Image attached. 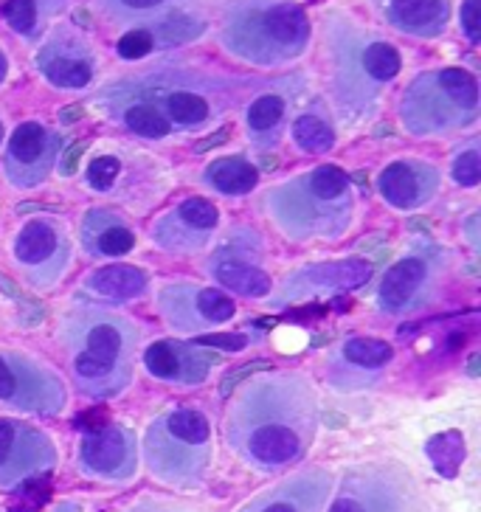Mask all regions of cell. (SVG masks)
Masks as SVG:
<instances>
[{
  "instance_id": "6da1fadb",
  "label": "cell",
  "mask_w": 481,
  "mask_h": 512,
  "mask_svg": "<svg viewBox=\"0 0 481 512\" xmlns=\"http://www.w3.org/2000/svg\"><path fill=\"white\" fill-rule=\"evenodd\" d=\"M321 425L316 386L299 372H256L231 400L226 445L256 473H282L313 448Z\"/></svg>"
},
{
  "instance_id": "7a4b0ae2",
  "label": "cell",
  "mask_w": 481,
  "mask_h": 512,
  "mask_svg": "<svg viewBox=\"0 0 481 512\" xmlns=\"http://www.w3.org/2000/svg\"><path fill=\"white\" fill-rule=\"evenodd\" d=\"M60 341L76 392L91 400L119 397L133 386L141 330L133 318L99 304H74L60 324Z\"/></svg>"
},
{
  "instance_id": "3957f363",
  "label": "cell",
  "mask_w": 481,
  "mask_h": 512,
  "mask_svg": "<svg viewBox=\"0 0 481 512\" xmlns=\"http://www.w3.org/2000/svg\"><path fill=\"white\" fill-rule=\"evenodd\" d=\"M273 226L296 242L338 240L355 220V189L341 166H313L265 192Z\"/></svg>"
},
{
  "instance_id": "277c9868",
  "label": "cell",
  "mask_w": 481,
  "mask_h": 512,
  "mask_svg": "<svg viewBox=\"0 0 481 512\" xmlns=\"http://www.w3.org/2000/svg\"><path fill=\"white\" fill-rule=\"evenodd\" d=\"M220 37L234 57L271 68L304 54L310 20L293 0H234L223 15Z\"/></svg>"
},
{
  "instance_id": "5b68a950",
  "label": "cell",
  "mask_w": 481,
  "mask_h": 512,
  "mask_svg": "<svg viewBox=\"0 0 481 512\" xmlns=\"http://www.w3.org/2000/svg\"><path fill=\"white\" fill-rule=\"evenodd\" d=\"M138 453L155 482L175 490H197L214 459L211 422L197 408H169L147 425Z\"/></svg>"
},
{
  "instance_id": "8992f818",
  "label": "cell",
  "mask_w": 481,
  "mask_h": 512,
  "mask_svg": "<svg viewBox=\"0 0 481 512\" xmlns=\"http://www.w3.org/2000/svg\"><path fill=\"white\" fill-rule=\"evenodd\" d=\"M400 119L411 136H448L479 119V82L465 68L420 74L403 93Z\"/></svg>"
},
{
  "instance_id": "52a82bcc",
  "label": "cell",
  "mask_w": 481,
  "mask_h": 512,
  "mask_svg": "<svg viewBox=\"0 0 481 512\" xmlns=\"http://www.w3.org/2000/svg\"><path fill=\"white\" fill-rule=\"evenodd\" d=\"M453 271V254L434 240H414L391 262L375 287V307L383 316H414L442 296Z\"/></svg>"
},
{
  "instance_id": "ba28073f",
  "label": "cell",
  "mask_w": 481,
  "mask_h": 512,
  "mask_svg": "<svg viewBox=\"0 0 481 512\" xmlns=\"http://www.w3.org/2000/svg\"><path fill=\"white\" fill-rule=\"evenodd\" d=\"M327 512H431V504L400 462H363L335 479Z\"/></svg>"
},
{
  "instance_id": "9c48e42d",
  "label": "cell",
  "mask_w": 481,
  "mask_h": 512,
  "mask_svg": "<svg viewBox=\"0 0 481 512\" xmlns=\"http://www.w3.org/2000/svg\"><path fill=\"white\" fill-rule=\"evenodd\" d=\"M0 403L20 414L57 417L68 403V386L40 358L6 349L0 352Z\"/></svg>"
},
{
  "instance_id": "30bf717a",
  "label": "cell",
  "mask_w": 481,
  "mask_h": 512,
  "mask_svg": "<svg viewBox=\"0 0 481 512\" xmlns=\"http://www.w3.org/2000/svg\"><path fill=\"white\" fill-rule=\"evenodd\" d=\"M119 88L155 107L172 130H203L223 107L220 96L197 91L183 74H150L136 82H119Z\"/></svg>"
},
{
  "instance_id": "8fae6325",
  "label": "cell",
  "mask_w": 481,
  "mask_h": 512,
  "mask_svg": "<svg viewBox=\"0 0 481 512\" xmlns=\"http://www.w3.org/2000/svg\"><path fill=\"white\" fill-rule=\"evenodd\" d=\"M12 259L23 282L37 290H48L60 282L74 259V240L57 220L37 217L20 228L12 245Z\"/></svg>"
},
{
  "instance_id": "7c38bea8",
  "label": "cell",
  "mask_w": 481,
  "mask_h": 512,
  "mask_svg": "<svg viewBox=\"0 0 481 512\" xmlns=\"http://www.w3.org/2000/svg\"><path fill=\"white\" fill-rule=\"evenodd\" d=\"M265 256L262 237L254 228H231L228 237L206 259V273L220 287H226L237 296L265 299L273 290L271 276L259 265Z\"/></svg>"
},
{
  "instance_id": "4fadbf2b",
  "label": "cell",
  "mask_w": 481,
  "mask_h": 512,
  "mask_svg": "<svg viewBox=\"0 0 481 512\" xmlns=\"http://www.w3.org/2000/svg\"><path fill=\"white\" fill-rule=\"evenodd\" d=\"M79 473L91 482L130 484L138 476L141 453L138 434L121 422H107L85 431L76 453Z\"/></svg>"
},
{
  "instance_id": "5bb4252c",
  "label": "cell",
  "mask_w": 481,
  "mask_h": 512,
  "mask_svg": "<svg viewBox=\"0 0 481 512\" xmlns=\"http://www.w3.org/2000/svg\"><path fill=\"white\" fill-rule=\"evenodd\" d=\"M60 462L54 439L31 422L0 417V487L15 490L37 476H46Z\"/></svg>"
},
{
  "instance_id": "9a60e30c",
  "label": "cell",
  "mask_w": 481,
  "mask_h": 512,
  "mask_svg": "<svg viewBox=\"0 0 481 512\" xmlns=\"http://www.w3.org/2000/svg\"><path fill=\"white\" fill-rule=\"evenodd\" d=\"M158 310L169 330H175L178 335H203L231 321L237 313V304L217 287L175 282L158 290Z\"/></svg>"
},
{
  "instance_id": "2e32d148",
  "label": "cell",
  "mask_w": 481,
  "mask_h": 512,
  "mask_svg": "<svg viewBox=\"0 0 481 512\" xmlns=\"http://www.w3.org/2000/svg\"><path fill=\"white\" fill-rule=\"evenodd\" d=\"M62 136L40 121H23L3 152V175L15 189H37L60 164Z\"/></svg>"
},
{
  "instance_id": "e0dca14e",
  "label": "cell",
  "mask_w": 481,
  "mask_h": 512,
  "mask_svg": "<svg viewBox=\"0 0 481 512\" xmlns=\"http://www.w3.org/2000/svg\"><path fill=\"white\" fill-rule=\"evenodd\" d=\"M217 226H220L217 206L206 197H189L155 220L152 242L166 254H200L211 245Z\"/></svg>"
},
{
  "instance_id": "ac0fdd59",
  "label": "cell",
  "mask_w": 481,
  "mask_h": 512,
  "mask_svg": "<svg viewBox=\"0 0 481 512\" xmlns=\"http://www.w3.org/2000/svg\"><path fill=\"white\" fill-rule=\"evenodd\" d=\"M335 473L330 467H301L285 479H279L237 512H327Z\"/></svg>"
},
{
  "instance_id": "d6986e66",
  "label": "cell",
  "mask_w": 481,
  "mask_h": 512,
  "mask_svg": "<svg viewBox=\"0 0 481 512\" xmlns=\"http://www.w3.org/2000/svg\"><path fill=\"white\" fill-rule=\"evenodd\" d=\"M372 279V262L366 259H335V262H313L301 265L293 273H287L285 282L279 285L282 304L310 302L332 293H349L358 290Z\"/></svg>"
},
{
  "instance_id": "ffe728a7",
  "label": "cell",
  "mask_w": 481,
  "mask_h": 512,
  "mask_svg": "<svg viewBox=\"0 0 481 512\" xmlns=\"http://www.w3.org/2000/svg\"><path fill=\"white\" fill-rule=\"evenodd\" d=\"M442 186V175L434 164L406 158V161H391L377 175V192L397 211H417L428 206Z\"/></svg>"
},
{
  "instance_id": "44dd1931",
  "label": "cell",
  "mask_w": 481,
  "mask_h": 512,
  "mask_svg": "<svg viewBox=\"0 0 481 512\" xmlns=\"http://www.w3.org/2000/svg\"><path fill=\"white\" fill-rule=\"evenodd\" d=\"M214 366V355L200 344L189 341H155L144 349V369L155 380L175 383V386H200Z\"/></svg>"
},
{
  "instance_id": "7402d4cb",
  "label": "cell",
  "mask_w": 481,
  "mask_h": 512,
  "mask_svg": "<svg viewBox=\"0 0 481 512\" xmlns=\"http://www.w3.org/2000/svg\"><path fill=\"white\" fill-rule=\"evenodd\" d=\"M37 68L43 71L48 82L62 91H79L88 88L93 79V54L76 37H54L37 54Z\"/></svg>"
},
{
  "instance_id": "603a6c76",
  "label": "cell",
  "mask_w": 481,
  "mask_h": 512,
  "mask_svg": "<svg viewBox=\"0 0 481 512\" xmlns=\"http://www.w3.org/2000/svg\"><path fill=\"white\" fill-rule=\"evenodd\" d=\"M79 245L93 259H119L136 245L133 228L110 209H88L79 223Z\"/></svg>"
},
{
  "instance_id": "cb8c5ba5",
  "label": "cell",
  "mask_w": 481,
  "mask_h": 512,
  "mask_svg": "<svg viewBox=\"0 0 481 512\" xmlns=\"http://www.w3.org/2000/svg\"><path fill=\"white\" fill-rule=\"evenodd\" d=\"M391 358H394V347L389 341L369 338V335H352L332 352L327 369H330V377L341 375V372L349 369V377H344L341 389L352 392V389H358L355 386V372H363V377L369 380V375L383 372V366H389Z\"/></svg>"
},
{
  "instance_id": "d4e9b609",
  "label": "cell",
  "mask_w": 481,
  "mask_h": 512,
  "mask_svg": "<svg viewBox=\"0 0 481 512\" xmlns=\"http://www.w3.org/2000/svg\"><path fill=\"white\" fill-rule=\"evenodd\" d=\"M383 12L394 29L414 37H436L448 26V0H383Z\"/></svg>"
},
{
  "instance_id": "484cf974",
  "label": "cell",
  "mask_w": 481,
  "mask_h": 512,
  "mask_svg": "<svg viewBox=\"0 0 481 512\" xmlns=\"http://www.w3.org/2000/svg\"><path fill=\"white\" fill-rule=\"evenodd\" d=\"M150 285L147 271H141L136 265H124V262H113V265H102L85 276V293H91L93 299H107V302H133L138 299Z\"/></svg>"
},
{
  "instance_id": "4316f807",
  "label": "cell",
  "mask_w": 481,
  "mask_h": 512,
  "mask_svg": "<svg viewBox=\"0 0 481 512\" xmlns=\"http://www.w3.org/2000/svg\"><path fill=\"white\" fill-rule=\"evenodd\" d=\"M287 116V99L279 93H265L256 96L248 107V136L254 141V150L268 152L279 144L282 138V124Z\"/></svg>"
},
{
  "instance_id": "83f0119b",
  "label": "cell",
  "mask_w": 481,
  "mask_h": 512,
  "mask_svg": "<svg viewBox=\"0 0 481 512\" xmlns=\"http://www.w3.org/2000/svg\"><path fill=\"white\" fill-rule=\"evenodd\" d=\"M203 183L211 192L226 197H242L254 192L259 183V169H256L248 158L242 155H228V158H217L203 169Z\"/></svg>"
},
{
  "instance_id": "f1b7e54d",
  "label": "cell",
  "mask_w": 481,
  "mask_h": 512,
  "mask_svg": "<svg viewBox=\"0 0 481 512\" xmlns=\"http://www.w3.org/2000/svg\"><path fill=\"white\" fill-rule=\"evenodd\" d=\"M361 60L363 68H366V74H369V79L375 82L377 88L394 82L397 74H400V68H403L400 51L391 46V43H386V40H377V37L363 40Z\"/></svg>"
},
{
  "instance_id": "f546056e",
  "label": "cell",
  "mask_w": 481,
  "mask_h": 512,
  "mask_svg": "<svg viewBox=\"0 0 481 512\" xmlns=\"http://www.w3.org/2000/svg\"><path fill=\"white\" fill-rule=\"evenodd\" d=\"M293 141L307 155H324L335 147V130L330 121L316 113H301L299 119L293 121Z\"/></svg>"
},
{
  "instance_id": "4dcf8cb0",
  "label": "cell",
  "mask_w": 481,
  "mask_h": 512,
  "mask_svg": "<svg viewBox=\"0 0 481 512\" xmlns=\"http://www.w3.org/2000/svg\"><path fill=\"white\" fill-rule=\"evenodd\" d=\"M206 29V23L200 17L189 15V12H169V15L158 17L152 23V29H147L152 34V40H161L166 46H181V43H192Z\"/></svg>"
},
{
  "instance_id": "1f68e13d",
  "label": "cell",
  "mask_w": 481,
  "mask_h": 512,
  "mask_svg": "<svg viewBox=\"0 0 481 512\" xmlns=\"http://www.w3.org/2000/svg\"><path fill=\"white\" fill-rule=\"evenodd\" d=\"M428 456L445 479H453L462 467V459H465V439L459 431L439 434L428 442Z\"/></svg>"
},
{
  "instance_id": "d6a6232c",
  "label": "cell",
  "mask_w": 481,
  "mask_h": 512,
  "mask_svg": "<svg viewBox=\"0 0 481 512\" xmlns=\"http://www.w3.org/2000/svg\"><path fill=\"white\" fill-rule=\"evenodd\" d=\"M169 3L172 0H99V6L107 15L121 23H133V20H144V17H150L155 23L158 17L178 12V9H169Z\"/></svg>"
},
{
  "instance_id": "836d02e7",
  "label": "cell",
  "mask_w": 481,
  "mask_h": 512,
  "mask_svg": "<svg viewBox=\"0 0 481 512\" xmlns=\"http://www.w3.org/2000/svg\"><path fill=\"white\" fill-rule=\"evenodd\" d=\"M451 178L459 183L462 189H473L481 181V155L476 141H470V147L459 150L451 161Z\"/></svg>"
},
{
  "instance_id": "e575fe53",
  "label": "cell",
  "mask_w": 481,
  "mask_h": 512,
  "mask_svg": "<svg viewBox=\"0 0 481 512\" xmlns=\"http://www.w3.org/2000/svg\"><path fill=\"white\" fill-rule=\"evenodd\" d=\"M121 175V161L113 155H99L88 166V183L93 192H110Z\"/></svg>"
},
{
  "instance_id": "d590c367",
  "label": "cell",
  "mask_w": 481,
  "mask_h": 512,
  "mask_svg": "<svg viewBox=\"0 0 481 512\" xmlns=\"http://www.w3.org/2000/svg\"><path fill=\"white\" fill-rule=\"evenodd\" d=\"M3 17L17 34H31L37 29V3L34 0H6Z\"/></svg>"
},
{
  "instance_id": "8d00e7d4",
  "label": "cell",
  "mask_w": 481,
  "mask_h": 512,
  "mask_svg": "<svg viewBox=\"0 0 481 512\" xmlns=\"http://www.w3.org/2000/svg\"><path fill=\"white\" fill-rule=\"evenodd\" d=\"M152 48H155V40H152V34L147 29H133L127 31L124 37L119 40V51L121 60H144L147 54H150Z\"/></svg>"
},
{
  "instance_id": "74e56055",
  "label": "cell",
  "mask_w": 481,
  "mask_h": 512,
  "mask_svg": "<svg viewBox=\"0 0 481 512\" xmlns=\"http://www.w3.org/2000/svg\"><path fill=\"white\" fill-rule=\"evenodd\" d=\"M459 20H462V29H465L467 40L470 43H479L481 40V0H465L462 9H459Z\"/></svg>"
},
{
  "instance_id": "f35d334b",
  "label": "cell",
  "mask_w": 481,
  "mask_h": 512,
  "mask_svg": "<svg viewBox=\"0 0 481 512\" xmlns=\"http://www.w3.org/2000/svg\"><path fill=\"white\" fill-rule=\"evenodd\" d=\"M251 344V338L248 335H234V332H228V335H203V341H200V347H217V349H226V352H242V349Z\"/></svg>"
},
{
  "instance_id": "ab89813d",
  "label": "cell",
  "mask_w": 481,
  "mask_h": 512,
  "mask_svg": "<svg viewBox=\"0 0 481 512\" xmlns=\"http://www.w3.org/2000/svg\"><path fill=\"white\" fill-rule=\"evenodd\" d=\"M127 512H195L181 504H172V501H158V498H141L138 504H133Z\"/></svg>"
},
{
  "instance_id": "60d3db41",
  "label": "cell",
  "mask_w": 481,
  "mask_h": 512,
  "mask_svg": "<svg viewBox=\"0 0 481 512\" xmlns=\"http://www.w3.org/2000/svg\"><path fill=\"white\" fill-rule=\"evenodd\" d=\"M259 369H268V363H248V366H242L237 375H228L226 383H223V394L228 397V394H231V386H240L242 377L254 375V372H259Z\"/></svg>"
},
{
  "instance_id": "b9f144b4",
  "label": "cell",
  "mask_w": 481,
  "mask_h": 512,
  "mask_svg": "<svg viewBox=\"0 0 481 512\" xmlns=\"http://www.w3.org/2000/svg\"><path fill=\"white\" fill-rule=\"evenodd\" d=\"M82 150H85V144H74L71 150H68V155H65V161L60 164V172L68 178V175H74V166L76 161H79V155H82Z\"/></svg>"
},
{
  "instance_id": "7bdbcfd3",
  "label": "cell",
  "mask_w": 481,
  "mask_h": 512,
  "mask_svg": "<svg viewBox=\"0 0 481 512\" xmlns=\"http://www.w3.org/2000/svg\"><path fill=\"white\" fill-rule=\"evenodd\" d=\"M226 138H228L226 130H220L217 136H211V138H206V141H200V144H197V152H206V150H211V147H220V144H223Z\"/></svg>"
},
{
  "instance_id": "ee69618b",
  "label": "cell",
  "mask_w": 481,
  "mask_h": 512,
  "mask_svg": "<svg viewBox=\"0 0 481 512\" xmlns=\"http://www.w3.org/2000/svg\"><path fill=\"white\" fill-rule=\"evenodd\" d=\"M82 116V107H68V110H62V121L65 124H71L74 119H79Z\"/></svg>"
},
{
  "instance_id": "f6af8a7d",
  "label": "cell",
  "mask_w": 481,
  "mask_h": 512,
  "mask_svg": "<svg viewBox=\"0 0 481 512\" xmlns=\"http://www.w3.org/2000/svg\"><path fill=\"white\" fill-rule=\"evenodd\" d=\"M6 74H9V60H6V54L0 51V85H3Z\"/></svg>"
},
{
  "instance_id": "bcb514c9",
  "label": "cell",
  "mask_w": 481,
  "mask_h": 512,
  "mask_svg": "<svg viewBox=\"0 0 481 512\" xmlns=\"http://www.w3.org/2000/svg\"><path fill=\"white\" fill-rule=\"evenodd\" d=\"M54 512H79V507H76L74 501H62V504L54 507Z\"/></svg>"
},
{
  "instance_id": "7dc6e473",
  "label": "cell",
  "mask_w": 481,
  "mask_h": 512,
  "mask_svg": "<svg viewBox=\"0 0 481 512\" xmlns=\"http://www.w3.org/2000/svg\"><path fill=\"white\" fill-rule=\"evenodd\" d=\"M3 138H6V130H3V124H0V144H3Z\"/></svg>"
},
{
  "instance_id": "c3c4849f",
  "label": "cell",
  "mask_w": 481,
  "mask_h": 512,
  "mask_svg": "<svg viewBox=\"0 0 481 512\" xmlns=\"http://www.w3.org/2000/svg\"><path fill=\"white\" fill-rule=\"evenodd\" d=\"M0 512H3V510H0Z\"/></svg>"
}]
</instances>
